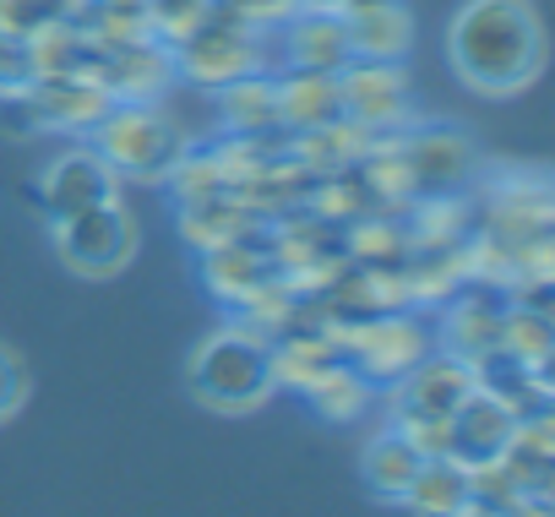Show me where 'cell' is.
Segmentation results:
<instances>
[{
    "label": "cell",
    "instance_id": "32",
    "mask_svg": "<svg viewBox=\"0 0 555 517\" xmlns=\"http://www.w3.org/2000/svg\"><path fill=\"white\" fill-rule=\"evenodd\" d=\"M28 398V371L12 349H0V419H12Z\"/></svg>",
    "mask_w": 555,
    "mask_h": 517
},
{
    "label": "cell",
    "instance_id": "35",
    "mask_svg": "<svg viewBox=\"0 0 555 517\" xmlns=\"http://www.w3.org/2000/svg\"><path fill=\"white\" fill-rule=\"evenodd\" d=\"M452 517H495V506H485V501H474V495H468V501H463Z\"/></svg>",
    "mask_w": 555,
    "mask_h": 517
},
{
    "label": "cell",
    "instance_id": "19",
    "mask_svg": "<svg viewBox=\"0 0 555 517\" xmlns=\"http://www.w3.org/2000/svg\"><path fill=\"white\" fill-rule=\"evenodd\" d=\"M501 463L512 468L517 490L550 495V474H555V425H550V409H539V414H522V419L512 425Z\"/></svg>",
    "mask_w": 555,
    "mask_h": 517
},
{
    "label": "cell",
    "instance_id": "14",
    "mask_svg": "<svg viewBox=\"0 0 555 517\" xmlns=\"http://www.w3.org/2000/svg\"><path fill=\"white\" fill-rule=\"evenodd\" d=\"M501 311H506V300H501V289H490V284H463L457 295H452V306H447V327H441V338H447V354H457V360H479V354H490V349H501Z\"/></svg>",
    "mask_w": 555,
    "mask_h": 517
},
{
    "label": "cell",
    "instance_id": "29",
    "mask_svg": "<svg viewBox=\"0 0 555 517\" xmlns=\"http://www.w3.org/2000/svg\"><path fill=\"white\" fill-rule=\"evenodd\" d=\"M82 0H0V28L7 34H39L44 23H72Z\"/></svg>",
    "mask_w": 555,
    "mask_h": 517
},
{
    "label": "cell",
    "instance_id": "21",
    "mask_svg": "<svg viewBox=\"0 0 555 517\" xmlns=\"http://www.w3.org/2000/svg\"><path fill=\"white\" fill-rule=\"evenodd\" d=\"M261 218L250 212V202H240L234 191H218V196H202V202H180V234L207 250V245H229V240H245Z\"/></svg>",
    "mask_w": 555,
    "mask_h": 517
},
{
    "label": "cell",
    "instance_id": "30",
    "mask_svg": "<svg viewBox=\"0 0 555 517\" xmlns=\"http://www.w3.org/2000/svg\"><path fill=\"white\" fill-rule=\"evenodd\" d=\"M468 495L501 512V506H506L512 495H522V490H517V479H512V468H506L501 457H490V463H474V468H468Z\"/></svg>",
    "mask_w": 555,
    "mask_h": 517
},
{
    "label": "cell",
    "instance_id": "4",
    "mask_svg": "<svg viewBox=\"0 0 555 517\" xmlns=\"http://www.w3.org/2000/svg\"><path fill=\"white\" fill-rule=\"evenodd\" d=\"M55 250H61V262L82 279H115L137 256V218L126 212L120 196L93 202L82 212L55 218Z\"/></svg>",
    "mask_w": 555,
    "mask_h": 517
},
{
    "label": "cell",
    "instance_id": "11",
    "mask_svg": "<svg viewBox=\"0 0 555 517\" xmlns=\"http://www.w3.org/2000/svg\"><path fill=\"white\" fill-rule=\"evenodd\" d=\"M109 196H120V175L104 164L99 147H66L39 180V207L50 212V223L93 202H109Z\"/></svg>",
    "mask_w": 555,
    "mask_h": 517
},
{
    "label": "cell",
    "instance_id": "16",
    "mask_svg": "<svg viewBox=\"0 0 555 517\" xmlns=\"http://www.w3.org/2000/svg\"><path fill=\"white\" fill-rule=\"evenodd\" d=\"M354 44V61H403L414 44V12L409 0H371V7L338 12Z\"/></svg>",
    "mask_w": 555,
    "mask_h": 517
},
{
    "label": "cell",
    "instance_id": "36",
    "mask_svg": "<svg viewBox=\"0 0 555 517\" xmlns=\"http://www.w3.org/2000/svg\"><path fill=\"white\" fill-rule=\"evenodd\" d=\"M306 7H327V12H338V7H344V0H306Z\"/></svg>",
    "mask_w": 555,
    "mask_h": 517
},
{
    "label": "cell",
    "instance_id": "10",
    "mask_svg": "<svg viewBox=\"0 0 555 517\" xmlns=\"http://www.w3.org/2000/svg\"><path fill=\"white\" fill-rule=\"evenodd\" d=\"M338 99H344V120L365 126L371 137L398 131L409 120V82L398 61H349L338 72Z\"/></svg>",
    "mask_w": 555,
    "mask_h": 517
},
{
    "label": "cell",
    "instance_id": "15",
    "mask_svg": "<svg viewBox=\"0 0 555 517\" xmlns=\"http://www.w3.org/2000/svg\"><path fill=\"white\" fill-rule=\"evenodd\" d=\"M284 55H289V66H300V72H344L349 61H354V44H349V28H344V17L338 12H327V7H300L289 23H284Z\"/></svg>",
    "mask_w": 555,
    "mask_h": 517
},
{
    "label": "cell",
    "instance_id": "13",
    "mask_svg": "<svg viewBox=\"0 0 555 517\" xmlns=\"http://www.w3.org/2000/svg\"><path fill=\"white\" fill-rule=\"evenodd\" d=\"M512 425H517V414H512L506 403H495L490 392H479V387H474V392L447 414V457H452V463H463V468L490 463V457H501V452H506Z\"/></svg>",
    "mask_w": 555,
    "mask_h": 517
},
{
    "label": "cell",
    "instance_id": "22",
    "mask_svg": "<svg viewBox=\"0 0 555 517\" xmlns=\"http://www.w3.org/2000/svg\"><path fill=\"white\" fill-rule=\"evenodd\" d=\"M463 501H468V468L452 457H425L403 490V506L414 517H452Z\"/></svg>",
    "mask_w": 555,
    "mask_h": 517
},
{
    "label": "cell",
    "instance_id": "31",
    "mask_svg": "<svg viewBox=\"0 0 555 517\" xmlns=\"http://www.w3.org/2000/svg\"><path fill=\"white\" fill-rule=\"evenodd\" d=\"M212 7L240 17V23H250V28H278V23H289L306 0H212Z\"/></svg>",
    "mask_w": 555,
    "mask_h": 517
},
{
    "label": "cell",
    "instance_id": "1",
    "mask_svg": "<svg viewBox=\"0 0 555 517\" xmlns=\"http://www.w3.org/2000/svg\"><path fill=\"white\" fill-rule=\"evenodd\" d=\"M452 72L485 93L512 99L544 72V28L528 0H468L447 28Z\"/></svg>",
    "mask_w": 555,
    "mask_h": 517
},
{
    "label": "cell",
    "instance_id": "5",
    "mask_svg": "<svg viewBox=\"0 0 555 517\" xmlns=\"http://www.w3.org/2000/svg\"><path fill=\"white\" fill-rule=\"evenodd\" d=\"M169 55H175V72L191 77L196 88H223L234 77L261 72V28H250V23L212 7V17L191 39H180Z\"/></svg>",
    "mask_w": 555,
    "mask_h": 517
},
{
    "label": "cell",
    "instance_id": "6",
    "mask_svg": "<svg viewBox=\"0 0 555 517\" xmlns=\"http://www.w3.org/2000/svg\"><path fill=\"white\" fill-rule=\"evenodd\" d=\"M338 338H344L349 365L371 382H398L409 365H420L430 354L425 327L409 311H376L360 322H338Z\"/></svg>",
    "mask_w": 555,
    "mask_h": 517
},
{
    "label": "cell",
    "instance_id": "24",
    "mask_svg": "<svg viewBox=\"0 0 555 517\" xmlns=\"http://www.w3.org/2000/svg\"><path fill=\"white\" fill-rule=\"evenodd\" d=\"M420 452H414V441L403 436V430H382L371 447H365V484L382 495V501H403V490H409V479L420 474Z\"/></svg>",
    "mask_w": 555,
    "mask_h": 517
},
{
    "label": "cell",
    "instance_id": "2",
    "mask_svg": "<svg viewBox=\"0 0 555 517\" xmlns=\"http://www.w3.org/2000/svg\"><path fill=\"white\" fill-rule=\"evenodd\" d=\"M272 338L256 333L250 322L218 327L196 354H191V398L218 409V414H250L272 398Z\"/></svg>",
    "mask_w": 555,
    "mask_h": 517
},
{
    "label": "cell",
    "instance_id": "3",
    "mask_svg": "<svg viewBox=\"0 0 555 517\" xmlns=\"http://www.w3.org/2000/svg\"><path fill=\"white\" fill-rule=\"evenodd\" d=\"M93 147L126 180H164L175 158L185 153V137L153 104H109L93 126Z\"/></svg>",
    "mask_w": 555,
    "mask_h": 517
},
{
    "label": "cell",
    "instance_id": "28",
    "mask_svg": "<svg viewBox=\"0 0 555 517\" xmlns=\"http://www.w3.org/2000/svg\"><path fill=\"white\" fill-rule=\"evenodd\" d=\"M39 61H34V39L28 34H7L0 28V104H12L34 88Z\"/></svg>",
    "mask_w": 555,
    "mask_h": 517
},
{
    "label": "cell",
    "instance_id": "8",
    "mask_svg": "<svg viewBox=\"0 0 555 517\" xmlns=\"http://www.w3.org/2000/svg\"><path fill=\"white\" fill-rule=\"evenodd\" d=\"M88 77L109 93V104H153L169 77H175V55L158 39H126V44H93V66Z\"/></svg>",
    "mask_w": 555,
    "mask_h": 517
},
{
    "label": "cell",
    "instance_id": "23",
    "mask_svg": "<svg viewBox=\"0 0 555 517\" xmlns=\"http://www.w3.org/2000/svg\"><path fill=\"white\" fill-rule=\"evenodd\" d=\"M501 349L533 371H550V354H555V322L544 306L522 300V306H506L501 311Z\"/></svg>",
    "mask_w": 555,
    "mask_h": 517
},
{
    "label": "cell",
    "instance_id": "26",
    "mask_svg": "<svg viewBox=\"0 0 555 517\" xmlns=\"http://www.w3.org/2000/svg\"><path fill=\"white\" fill-rule=\"evenodd\" d=\"M164 180L175 185V196H180V202H202V196H218V191H229V185H234V180H229V169H223V158H218V147H185Z\"/></svg>",
    "mask_w": 555,
    "mask_h": 517
},
{
    "label": "cell",
    "instance_id": "17",
    "mask_svg": "<svg viewBox=\"0 0 555 517\" xmlns=\"http://www.w3.org/2000/svg\"><path fill=\"white\" fill-rule=\"evenodd\" d=\"M278 120H284L289 137L344 120L338 77L333 72H300V66H289V77H278Z\"/></svg>",
    "mask_w": 555,
    "mask_h": 517
},
{
    "label": "cell",
    "instance_id": "33",
    "mask_svg": "<svg viewBox=\"0 0 555 517\" xmlns=\"http://www.w3.org/2000/svg\"><path fill=\"white\" fill-rule=\"evenodd\" d=\"M392 430H403L420 457H447V419H398Z\"/></svg>",
    "mask_w": 555,
    "mask_h": 517
},
{
    "label": "cell",
    "instance_id": "18",
    "mask_svg": "<svg viewBox=\"0 0 555 517\" xmlns=\"http://www.w3.org/2000/svg\"><path fill=\"white\" fill-rule=\"evenodd\" d=\"M474 387L490 392L495 403H506L517 419L550 409V371H533V365L512 360L506 349H490V354L474 360Z\"/></svg>",
    "mask_w": 555,
    "mask_h": 517
},
{
    "label": "cell",
    "instance_id": "27",
    "mask_svg": "<svg viewBox=\"0 0 555 517\" xmlns=\"http://www.w3.org/2000/svg\"><path fill=\"white\" fill-rule=\"evenodd\" d=\"M207 17H212V0H147V39H158L164 50H175Z\"/></svg>",
    "mask_w": 555,
    "mask_h": 517
},
{
    "label": "cell",
    "instance_id": "12",
    "mask_svg": "<svg viewBox=\"0 0 555 517\" xmlns=\"http://www.w3.org/2000/svg\"><path fill=\"white\" fill-rule=\"evenodd\" d=\"M398 147H403V169H409V191H414V196H452V191L474 175V147H468V137H457V131H447V126L398 137Z\"/></svg>",
    "mask_w": 555,
    "mask_h": 517
},
{
    "label": "cell",
    "instance_id": "25",
    "mask_svg": "<svg viewBox=\"0 0 555 517\" xmlns=\"http://www.w3.org/2000/svg\"><path fill=\"white\" fill-rule=\"evenodd\" d=\"M306 398H311V409H317L322 419H360V414L371 409V398H376V392H371V376H360V371L344 360V365H338V371H327Z\"/></svg>",
    "mask_w": 555,
    "mask_h": 517
},
{
    "label": "cell",
    "instance_id": "34",
    "mask_svg": "<svg viewBox=\"0 0 555 517\" xmlns=\"http://www.w3.org/2000/svg\"><path fill=\"white\" fill-rule=\"evenodd\" d=\"M495 517H555L550 512V495H533V490H522V495H512Z\"/></svg>",
    "mask_w": 555,
    "mask_h": 517
},
{
    "label": "cell",
    "instance_id": "20",
    "mask_svg": "<svg viewBox=\"0 0 555 517\" xmlns=\"http://www.w3.org/2000/svg\"><path fill=\"white\" fill-rule=\"evenodd\" d=\"M218 115L234 137H278L284 120H278V82L250 72V77H234L218 88Z\"/></svg>",
    "mask_w": 555,
    "mask_h": 517
},
{
    "label": "cell",
    "instance_id": "7",
    "mask_svg": "<svg viewBox=\"0 0 555 517\" xmlns=\"http://www.w3.org/2000/svg\"><path fill=\"white\" fill-rule=\"evenodd\" d=\"M7 109H17L28 120V131H93L99 115L109 109V93L93 77L77 72H44L34 77V88L23 99H12Z\"/></svg>",
    "mask_w": 555,
    "mask_h": 517
},
{
    "label": "cell",
    "instance_id": "9",
    "mask_svg": "<svg viewBox=\"0 0 555 517\" xmlns=\"http://www.w3.org/2000/svg\"><path fill=\"white\" fill-rule=\"evenodd\" d=\"M468 392H474V365L441 349V354H425L420 365H409L392 382L387 414H392V425L398 419H447Z\"/></svg>",
    "mask_w": 555,
    "mask_h": 517
}]
</instances>
